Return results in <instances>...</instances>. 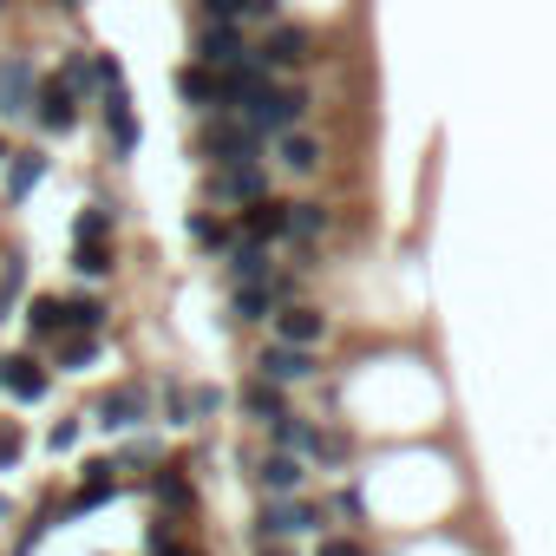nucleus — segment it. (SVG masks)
<instances>
[{"instance_id":"nucleus-37","label":"nucleus","mask_w":556,"mask_h":556,"mask_svg":"<svg viewBox=\"0 0 556 556\" xmlns=\"http://www.w3.org/2000/svg\"><path fill=\"white\" fill-rule=\"evenodd\" d=\"M315 556H374L367 543H354V536H321L315 543Z\"/></svg>"},{"instance_id":"nucleus-33","label":"nucleus","mask_w":556,"mask_h":556,"mask_svg":"<svg viewBox=\"0 0 556 556\" xmlns=\"http://www.w3.org/2000/svg\"><path fill=\"white\" fill-rule=\"evenodd\" d=\"M21 452H27V426L21 419H0V471H14Z\"/></svg>"},{"instance_id":"nucleus-40","label":"nucleus","mask_w":556,"mask_h":556,"mask_svg":"<svg viewBox=\"0 0 556 556\" xmlns=\"http://www.w3.org/2000/svg\"><path fill=\"white\" fill-rule=\"evenodd\" d=\"M170 543H177V523H170V517H157V523L144 530V549L157 556V549H170Z\"/></svg>"},{"instance_id":"nucleus-9","label":"nucleus","mask_w":556,"mask_h":556,"mask_svg":"<svg viewBox=\"0 0 556 556\" xmlns=\"http://www.w3.org/2000/svg\"><path fill=\"white\" fill-rule=\"evenodd\" d=\"M268 321H275V341H282V348H308L315 354L328 341V315L315 302H289V308H275Z\"/></svg>"},{"instance_id":"nucleus-42","label":"nucleus","mask_w":556,"mask_h":556,"mask_svg":"<svg viewBox=\"0 0 556 556\" xmlns=\"http://www.w3.org/2000/svg\"><path fill=\"white\" fill-rule=\"evenodd\" d=\"M334 510H341V517H348V523H361V517H367V497H361V491H354V484H348V491H341V497H334Z\"/></svg>"},{"instance_id":"nucleus-30","label":"nucleus","mask_w":556,"mask_h":556,"mask_svg":"<svg viewBox=\"0 0 556 556\" xmlns=\"http://www.w3.org/2000/svg\"><path fill=\"white\" fill-rule=\"evenodd\" d=\"M66 328H73V334H105V302L73 295V302H66ZM66 328H60V334H66Z\"/></svg>"},{"instance_id":"nucleus-48","label":"nucleus","mask_w":556,"mask_h":556,"mask_svg":"<svg viewBox=\"0 0 556 556\" xmlns=\"http://www.w3.org/2000/svg\"><path fill=\"white\" fill-rule=\"evenodd\" d=\"M14 556H21V549H14Z\"/></svg>"},{"instance_id":"nucleus-36","label":"nucleus","mask_w":556,"mask_h":556,"mask_svg":"<svg viewBox=\"0 0 556 556\" xmlns=\"http://www.w3.org/2000/svg\"><path fill=\"white\" fill-rule=\"evenodd\" d=\"M164 426H190V406H184V387L164 380Z\"/></svg>"},{"instance_id":"nucleus-15","label":"nucleus","mask_w":556,"mask_h":556,"mask_svg":"<svg viewBox=\"0 0 556 556\" xmlns=\"http://www.w3.org/2000/svg\"><path fill=\"white\" fill-rule=\"evenodd\" d=\"M223 275H229V289H249V282H268L275 275V255H268V242H229V255H223Z\"/></svg>"},{"instance_id":"nucleus-13","label":"nucleus","mask_w":556,"mask_h":556,"mask_svg":"<svg viewBox=\"0 0 556 556\" xmlns=\"http://www.w3.org/2000/svg\"><path fill=\"white\" fill-rule=\"evenodd\" d=\"M255 380H268V387L315 380V354H308V348H282V341H268V348L255 354Z\"/></svg>"},{"instance_id":"nucleus-43","label":"nucleus","mask_w":556,"mask_h":556,"mask_svg":"<svg viewBox=\"0 0 556 556\" xmlns=\"http://www.w3.org/2000/svg\"><path fill=\"white\" fill-rule=\"evenodd\" d=\"M151 458H157V439H131V445H125V458H118V465H151Z\"/></svg>"},{"instance_id":"nucleus-8","label":"nucleus","mask_w":556,"mask_h":556,"mask_svg":"<svg viewBox=\"0 0 556 556\" xmlns=\"http://www.w3.org/2000/svg\"><path fill=\"white\" fill-rule=\"evenodd\" d=\"M34 125H40L47 138L79 131V92H73L66 79H40V92H34Z\"/></svg>"},{"instance_id":"nucleus-11","label":"nucleus","mask_w":556,"mask_h":556,"mask_svg":"<svg viewBox=\"0 0 556 556\" xmlns=\"http://www.w3.org/2000/svg\"><path fill=\"white\" fill-rule=\"evenodd\" d=\"M47 387H53V374H47L40 354H0V393H14L21 406H34V400H47Z\"/></svg>"},{"instance_id":"nucleus-17","label":"nucleus","mask_w":556,"mask_h":556,"mask_svg":"<svg viewBox=\"0 0 556 556\" xmlns=\"http://www.w3.org/2000/svg\"><path fill=\"white\" fill-rule=\"evenodd\" d=\"M242 236H249V242H282V236H289V203H282V197L249 203V210H242Z\"/></svg>"},{"instance_id":"nucleus-47","label":"nucleus","mask_w":556,"mask_h":556,"mask_svg":"<svg viewBox=\"0 0 556 556\" xmlns=\"http://www.w3.org/2000/svg\"><path fill=\"white\" fill-rule=\"evenodd\" d=\"M0 517H8V497H0Z\"/></svg>"},{"instance_id":"nucleus-45","label":"nucleus","mask_w":556,"mask_h":556,"mask_svg":"<svg viewBox=\"0 0 556 556\" xmlns=\"http://www.w3.org/2000/svg\"><path fill=\"white\" fill-rule=\"evenodd\" d=\"M53 8H86V0H53Z\"/></svg>"},{"instance_id":"nucleus-6","label":"nucleus","mask_w":556,"mask_h":556,"mask_svg":"<svg viewBox=\"0 0 556 556\" xmlns=\"http://www.w3.org/2000/svg\"><path fill=\"white\" fill-rule=\"evenodd\" d=\"M262 197H275L268 190V164H236V170H210L203 177V203H262Z\"/></svg>"},{"instance_id":"nucleus-21","label":"nucleus","mask_w":556,"mask_h":556,"mask_svg":"<svg viewBox=\"0 0 556 556\" xmlns=\"http://www.w3.org/2000/svg\"><path fill=\"white\" fill-rule=\"evenodd\" d=\"M275 164L295 170V177H315L321 170V144L308 131H282V138H275Z\"/></svg>"},{"instance_id":"nucleus-5","label":"nucleus","mask_w":556,"mask_h":556,"mask_svg":"<svg viewBox=\"0 0 556 556\" xmlns=\"http://www.w3.org/2000/svg\"><path fill=\"white\" fill-rule=\"evenodd\" d=\"M255 60H262L268 73H295V66H308V60H315V34H308V27H295V21H275V27L262 34Z\"/></svg>"},{"instance_id":"nucleus-23","label":"nucleus","mask_w":556,"mask_h":556,"mask_svg":"<svg viewBox=\"0 0 556 556\" xmlns=\"http://www.w3.org/2000/svg\"><path fill=\"white\" fill-rule=\"evenodd\" d=\"M334 229V210H321V203H289V236L308 249V242H321Z\"/></svg>"},{"instance_id":"nucleus-2","label":"nucleus","mask_w":556,"mask_h":556,"mask_svg":"<svg viewBox=\"0 0 556 556\" xmlns=\"http://www.w3.org/2000/svg\"><path fill=\"white\" fill-rule=\"evenodd\" d=\"M328 523V504H302V497H268L255 510V543H289L302 530H321Z\"/></svg>"},{"instance_id":"nucleus-14","label":"nucleus","mask_w":556,"mask_h":556,"mask_svg":"<svg viewBox=\"0 0 556 556\" xmlns=\"http://www.w3.org/2000/svg\"><path fill=\"white\" fill-rule=\"evenodd\" d=\"M105 138H112V151L118 157H131L138 151V138H144V125H138V112H131V92L125 86H105Z\"/></svg>"},{"instance_id":"nucleus-25","label":"nucleus","mask_w":556,"mask_h":556,"mask_svg":"<svg viewBox=\"0 0 556 556\" xmlns=\"http://www.w3.org/2000/svg\"><path fill=\"white\" fill-rule=\"evenodd\" d=\"M99 348H105L99 334H60V341H53V367H66V374H86V367L99 361Z\"/></svg>"},{"instance_id":"nucleus-4","label":"nucleus","mask_w":556,"mask_h":556,"mask_svg":"<svg viewBox=\"0 0 556 556\" xmlns=\"http://www.w3.org/2000/svg\"><path fill=\"white\" fill-rule=\"evenodd\" d=\"M190 53H197V66H210V73H229V66H249V60H255V47H249L229 21H203L197 40H190Z\"/></svg>"},{"instance_id":"nucleus-44","label":"nucleus","mask_w":556,"mask_h":556,"mask_svg":"<svg viewBox=\"0 0 556 556\" xmlns=\"http://www.w3.org/2000/svg\"><path fill=\"white\" fill-rule=\"evenodd\" d=\"M255 556H295L289 543H255Z\"/></svg>"},{"instance_id":"nucleus-12","label":"nucleus","mask_w":556,"mask_h":556,"mask_svg":"<svg viewBox=\"0 0 556 556\" xmlns=\"http://www.w3.org/2000/svg\"><path fill=\"white\" fill-rule=\"evenodd\" d=\"M34 92H40V73H34L27 53L0 60V112H8V118H34Z\"/></svg>"},{"instance_id":"nucleus-18","label":"nucleus","mask_w":556,"mask_h":556,"mask_svg":"<svg viewBox=\"0 0 556 556\" xmlns=\"http://www.w3.org/2000/svg\"><path fill=\"white\" fill-rule=\"evenodd\" d=\"M321 471H341L348 458H354V432L348 426H308V445H302Z\"/></svg>"},{"instance_id":"nucleus-16","label":"nucleus","mask_w":556,"mask_h":556,"mask_svg":"<svg viewBox=\"0 0 556 556\" xmlns=\"http://www.w3.org/2000/svg\"><path fill=\"white\" fill-rule=\"evenodd\" d=\"M255 478H262L268 497H295V491L308 484V471H302L295 452H268V458H255Z\"/></svg>"},{"instance_id":"nucleus-26","label":"nucleus","mask_w":556,"mask_h":556,"mask_svg":"<svg viewBox=\"0 0 556 556\" xmlns=\"http://www.w3.org/2000/svg\"><path fill=\"white\" fill-rule=\"evenodd\" d=\"M60 328H66V302H60V295H34V302H27V334H34V341H53Z\"/></svg>"},{"instance_id":"nucleus-34","label":"nucleus","mask_w":556,"mask_h":556,"mask_svg":"<svg viewBox=\"0 0 556 556\" xmlns=\"http://www.w3.org/2000/svg\"><path fill=\"white\" fill-rule=\"evenodd\" d=\"M223 400H229L223 387H190V393H184V406H190V426H197V419H216V413H223Z\"/></svg>"},{"instance_id":"nucleus-28","label":"nucleus","mask_w":556,"mask_h":556,"mask_svg":"<svg viewBox=\"0 0 556 556\" xmlns=\"http://www.w3.org/2000/svg\"><path fill=\"white\" fill-rule=\"evenodd\" d=\"M112 229H118V210L112 203H86L79 223H73V242H112Z\"/></svg>"},{"instance_id":"nucleus-3","label":"nucleus","mask_w":556,"mask_h":556,"mask_svg":"<svg viewBox=\"0 0 556 556\" xmlns=\"http://www.w3.org/2000/svg\"><path fill=\"white\" fill-rule=\"evenodd\" d=\"M302 112H308V86H282V79H275V86L242 112V125H255L262 138H282V131L302 125Z\"/></svg>"},{"instance_id":"nucleus-31","label":"nucleus","mask_w":556,"mask_h":556,"mask_svg":"<svg viewBox=\"0 0 556 556\" xmlns=\"http://www.w3.org/2000/svg\"><path fill=\"white\" fill-rule=\"evenodd\" d=\"M151 497H157L164 510H190V478H184L177 465H164V471L151 478Z\"/></svg>"},{"instance_id":"nucleus-10","label":"nucleus","mask_w":556,"mask_h":556,"mask_svg":"<svg viewBox=\"0 0 556 556\" xmlns=\"http://www.w3.org/2000/svg\"><path fill=\"white\" fill-rule=\"evenodd\" d=\"M151 419V393L144 387H112L99 406H92V426L99 432H131V426H144Z\"/></svg>"},{"instance_id":"nucleus-19","label":"nucleus","mask_w":556,"mask_h":556,"mask_svg":"<svg viewBox=\"0 0 556 556\" xmlns=\"http://www.w3.org/2000/svg\"><path fill=\"white\" fill-rule=\"evenodd\" d=\"M236 406H242V419H255V426L289 419V393H282V387H268V380H249V387L236 393Z\"/></svg>"},{"instance_id":"nucleus-29","label":"nucleus","mask_w":556,"mask_h":556,"mask_svg":"<svg viewBox=\"0 0 556 556\" xmlns=\"http://www.w3.org/2000/svg\"><path fill=\"white\" fill-rule=\"evenodd\" d=\"M229 315H236V321H268V315H275V295H268V282L229 289Z\"/></svg>"},{"instance_id":"nucleus-1","label":"nucleus","mask_w":556,"mask_h":556,"mask_svg":"<svg viewBox=\"0 0 556 556\" xmlns=\"http://www.w3.org/2000/svg\"><path fill=\"white\" fill-rule=\"evenodd\" d=\"M197 151L216 164V170H236V164H268V138L255 131V125H242V118H229V112H216L210 125H203V138H197Z\"/></svg>"},{"instance_id":"nucleus-22","label":"nucleus","mask_w":556,"mask_h":556,"mask_svg":"<svg viewBox=\"0 0 556 556\" xmlns=\"http://www.w3.org/2000/svg\"><path fill=\"white\" fill-rule=\"evenodd\" d=\"M177 99H190L197 112H216V73H210V66H197V60H190V66H177Z\"/></svg>"},{"instance_id":"nucleus-46","label":"nucleus","mask_w":556,"mask_h":556,"mask_svg":"<svg viewBox=\"0 0 556 556\" xmlns=\"http://www.w3.org/2000/svg\"><path fill=\"white\" fill-rule=\"evenodd\" d=\"M0 157H8V138H0Z\"/></svg>"},{"instance_id":"nucleus-35","label":"nucleus","mask_w":556,"mask_h":556,"mask_svg":"<svg viewBox=\"0 0 556 556\" xmlns=\"http://www.w3.org/2000/svg\"><path fill=\"white\" fill-rule=\"evenodd\" d=\"M268 439H275V452H302V445H308V426H302V413L275 419V426H268Z\"/></svg>"},{"instance_id":"nucleus-27","label":"nucleus","mask_w":556,"mask_h":556,"mask_svg":"<svg viewBox=\"0 0 556 556\" xmlns=\"http://www.w3.org/2000/svg\"><path fill=\"white\" fill-rule=\"evenodd\" d=\"M73 268L86 275V282H105V275L118 268V249L112 242H73Z\"/></svg>"},{"instance_id":"nucleus-20","label":"nucleus","mask_w":556,"mask_h":556,"mask_svg":"<svg viewBox=\"0 0 556 556\" xmlns=\"http://www.w3.org/2000/svg\"><path fill=\"white\" fill-rule=\"evenodd\" d=\"M40 177H47V157H40V151H8V184H0V197H8V203H27Z\"/></svg>"},{"instance_id":"nucleus-7","label":"nucleus","mask_w":556,"mask_h":556,"mask_svg":"<svg viewBox=\"0 0 556 556\" xmlns=\"http://www.w3.org/2000/svg\"><path fill=\"white\" fill-rule=\"evenodd\" d=\"M118 471H125L118 458H86L79 465V491L60 504V517H92L99 504H112L118 497Z\"/></svg>"},{"instance_id":"nucleus-39","label":"nucleus","mask_w":556,"mask_h":556,"mask_svg":"<svg viewBox=\"0 0 556 556\" xmlns=\"http://www.w3.org/2000/svg\"><path fill=\"white\" fill-rule=\"evenodd\" d=\"M47 445H53V452H73V445H79V419H53Z\"/></svg>"},{"instance_id":"nucleus-41","label":"nucleus","mask_w":556,"mask_h":556,"mask_svg":"<svg viewBox=\"0 0 556 556\" xmlns=\"http://www.w3.org/2000/svg\"><path fill=\"white\" fill-rule=\"evenodd\" d=\"M242 21H255V27H275L282 21V0H249V14Z\"/></svg>"},{"instance_id":"nucleus-24","label":"nucleus","mask_w":556,"mask_h":556,"mask_svg":"<svg viewBox=\"0 0 556 556\" xmlns=\"http://www.w3.org/2000/svg\"><path fill=\"white\" fill-rule=\"evenodd\" d=\"M190 242H197L203 255H216V262H223L236 236H229V223H223V216H210V210H190Z\"/></svg>"},{"instance_id":"nucleus-32","label":"nucleus","mask_w":556,"mask_h":556,"mask_svg":"<svg viewBox=\"0 0 556 556\" xmlns=\"http://www.w3.org/2000/svg\"><path fill=\"white\" fill-rule=\"evenodd\" d=\"M21 289H27V255H8V275H0V321L14 315V302H21Z\"/></svg>"},{"instance_id":"nucleus-38","label":"nucleus","mask_w":556,"mask_h":556,"mask_svg":"<svg viewBox=\"0 0 556 556\" xmlns=\"http://www.w3.org/2000/svg\"><path fill=\"white\" fill-rule=\"evenodd\" d=\"M203 14H210V21H229V27H236V21L249 14V0H203Z\"/></svg>"}]
</instances>
